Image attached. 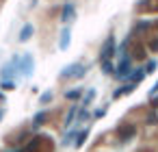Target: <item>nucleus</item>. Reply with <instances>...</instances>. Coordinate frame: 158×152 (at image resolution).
<instances>
[{
  "label": "nucleus",
  "mask_w": 158,
  "mask_h": 152,
  "mask_svg": "<svg viewBox=\"0 0 158 152\" xmlns=\"http://www.w3.org/2000/svg\"><path fill=\"white\" fill-rule=\"evenodd\" d=\"M85 74H87V65H82V63H69V65L63 67L61 78H67V80H80Z\"/></svg>",
  "instance_id": "1"
},
{
  "label": "nucleus",
  "mask_w": 158,
  "mask_h": 152,
  "mask_svg": "<svg viewBox=\"0 0 158 152\" xmlns=\"http://www.w3.org/2000/svg\"><path fill=\"white\" fill-rule=\"evenodd\" d=\"M117 41H115V35H108L106 41L102 44V50H100V63L104 61H113V57L117 54Z\"/></svg>",
  "instance_id": "2"
},
{
  "label": "nucleus",
  "mask_w": 158,
  "mask_h": 152,
  "mask_svg": "<svg viewBox=\"0 0 158 152\" xmlns=\"http://www.w3.org/2000/svg\"><path fill=\"white\" fill-rule=\"evenodd\" d=\"M18 70H20L22 78H28V76L35 72V59H33V54H31V52H26V54L20 59V65H18Z\"/></svg>",
  "instance_id": "3"
},
{
  "label": "nucleus",
  "mask_w": 158,
  "mask_h": 152,
  "mask_svg": "<svg viewBox=\"0 0 158 152\" xmlns=\"http://www.w3.org/2000/svg\"><path fill=\"white\" fill-rule=\"evenodd\" d=\"M74 20H76V7H74V2H65V5H63V11H61V22H63V26H72Z\"/></svg>",
  "instance_id": "4"
},
{
  "label": "nucleus",
  "mask_w": 158,
  "mask_h": 152,
  "mask_svg": "<svg viewBox=\"0 0 158 152\" xmlns=\"http://www.w3.org/2000/svg\"><path fill=\"white\" fill-rule=\"evenodd\" d=\"M72 44V26L61 28V39H59V50H67Z\"/></svg>",
  "instance_id": "5"
},
{
  "label": "nucleus",
  "mask_w": 158,
  "mask_h": 152,
  "mask_svg": "<svg viewBox=\"0 0 158 152\" xmlns=\"http://www.w3.org/2000/svg\"><path fill=\"white\" fill-rule=\"evenodd\" d=\"M134 132H136V128H134L132 124H126V126L119 128V139H121V141H130V139L134 137Z\"/></svg>",
  "instance_id": "6"
},
{
  "label": "nucleus",
  "mask_w": 158,
  "mask_h": 152,
  "mask_svg": "<svg viewBox=\"0 0 158 152\" xmlns=\"http://www.w3.org/2000/svg\"><path fill=\"white\" fill-rule=\"evenodd\" d=\"M33 33H35V26H33V24H24V26L20 28V37H18V39H20L22 44H26V41L33 37Z\"/></svg>",
  "instance_id": "7"
},
{
  "label": "nucleus",
  "mask_w": 158,
  "mask_h": 152,
  "mask_svg": "<svg viewBox=\"0 0 158 152\" xmlns=\"http://www.w3.org/2000/svg\"><path fill=\"white\" fill-rule=\"evenodd\" d=\"M134 89H136V85H134V83H128V85H123V87H119V89L113 91V100H117V98H121V96H126V93H132Z\"/></svg>",
  "instance_id": "8"
},
{
  "label": "nucleus",
  "mask_w": 158,
  "mask_h": 152,
  "mask_svg": "<svg viewBox=\"0 0 158 152\" xmlns=\"http://www.w3.org/2000/svg\"><path fill=\"white\" fill-rule=\"evenodd\" d=\"M147 76V72H145V67H136L132 74H130V83H134V85H139V83H143V78Z\"/></svg>",
  "instance_id": "9"
},
{
  "label": "nucleus",
  "mask_w": 158,
  "mask_h": 152,
  "mask_svg": "<svg viewBox=\"0 0 158 152\" xmlns=\"http://www.w3.org/2000/svg\"><path fill=\"white\" fill-rule=\"evenodd\" d=\"M78 113H80V109H78V106L74 104V106L69 109V113H67V117H65V128H67V126H72V124H74V122L78 119Z\"/></svg>",
  "instance_id": "10"
},
{
  "label": "nucleus",
  "mask_w": 158,
  "mask_h": 152,
  "mask_svg": "<svg viewBox=\"0 0 158 152\" xmlns=\"http://www.w3.org/2000/svg\"><path fill=\"white\" fill-rule=\"evenodd\" d=\"M102 65V72L106 74V76H115V70H117V65L113 63V61H104V63H100Z\"/></svg>",
  "instance_id": "11"
},
{
  "label": "nucleus",
  "mask_w": 158,
  "mask_h": 152,
  "mask_svg": "<svg viewBox=\"0 0 158 152\" xmlns=\"http://www.w3.org/2000/svg\"><path fill=\"white\" fill-rule=\"evenodd\" d=\"M93 98H95V89H89V91H87V93L82 96V106L87 109V106H89V104L93 102Z\"/></svg>",
  "instance_id": "12"
},
{
  "label": "nucleus",
  "mask_w": 158,
  "mask_h": 152,
  "mask_svg": "<svg viewBox=\"0 0 158 152\" xmlns=\"http://www.w3.org/2000/svg\"><path fill=\"white\" fill-rule=\"evenodd\" d=\"M87 137H89V130H87V128H85V130H80V132H78V137H76V143H74V145H76V148H80V145L87 141Z\"/></svg>",
  "instance_id": "13"
},
{
  "label": "nucleus",
  "mask_w": 158,
  "mask_h": 152,
  "mask_svg": "<svg viewBox=\"0 0 158 152\" xmlns=\"http://www.w3.org/2000/svg\"><path fill=\"white\" fill-rule=\"evenodd\" d=\"M143 67H145V72H147V74H154V72H156V67H158V61H156V59H149Z\"/></svg>",
  "instance_id": "14"
},
{
  "label": "nucleus",
  "mask_w": 158,
  "mask_h": 152,
  "mask_svg": "<svg viewBox=\"0 0 158 152\" xmlns=\"http://www.w3.org/2000/svg\"><path fill=\"white\" fill-rule=\"evenodd\" d=\"M0 87H2L5 91H13L18 85H15V78H13V80H0Z\"/></svg>",
  "instance_id": "15"
},
{
  "label": "nucleus",
  "mask_w": 158,
  "mask_h": 152,
  "mask_svg": "<svg viewBox=\"0 0 158 152\" xmlns=\"http://www.w3.org/2000/svg\"><path fill=\"white\" fill-rule=\"evenodd\" d=\"M80 96H82V89H80V87H78V89H72V91H67V93H65V98H67V100H78Z\"/></svg>",
  "instance_id": "16"
},
{
  "label": "nucleus",
  "mask_w": 158,
  "mask_h": 152,
  "mask_svg": "<svg viewBox=\"0 0 158 152\" xmlns=\"http://www.w3.org/2000/svg\"><path fill=\"white\" fill-rule=\"evenodd\" d=\"M44 122H46V111H39V113L33 117V124H35V126H41Z\"/></svg>",
  "instance_id": "17"
},
{
  "label": "nucleus",
  "mask_w": 158,
  "mask_h": 152,
  "mask_svg": "<svg viewBox=\"0 0 158 152\" xmlns=\"http://www.w3.org/2000/svg\"><path fill=\"white\" fill-rule=\"evenodd\" d=\"M74 137H78V130H69L67 135H65V139H63V145H69L72 141H74ZM76 143V141H74Z\"/></svg>",
  "instance_id": "18"
},
{
  "label": "nucleus",
  "mask_w": 158,
  "mask_h": 152,
  "mask_svg": "<svg viewBox=\"0 0 158 152\" xmlns=\"http://www.w3.org/2000/svg\"><path fill=\"white\" fill-rule=\"evenodd\" d=\"M48 102H52V91H44L39 96V104H48Z\"/></svg>",
  "instance_id": "19"
},
{
  "label": "nucleus",
  "mask_w": 158,
  "mask_h": 152,
  "mask_svg": "<svg viewBox=\"0 0 158 152\" xmlns=\"http://www.w3.org/2000/svg\"><path fill=\"white\" fill-rule=\"evenodd\" d=\"M149 26H152V22H145V20H143V22H139V24L134 26V33H143V31L149 28Z\"/></svg>",
  "instance_id": "20"
},
{
  "label": "nucleus",
  "mask_w": 158,
  "mask_h": 152,
  "mask_svg": "<svg viewBox=\"0 0 158 152\" xmlns=\"http://www.w3.org/2000/svg\"><path fill=\"white\" fill-rule=\"evenodd\" d=\"M85 119H89V111L82 106V109H80V113H78V122H85Z\"/></svg>",
  "instance_id": "21"
},
{
  "label": "nucleus",
  "mask_w": 158,
  "mask_h": 152,
  "mask_svg": "<svg viewBox=\"0 0 158 152\" xmlns=\"http://www.w3.org/2000/svg\"><path fill=\"white\" fill-rule=\"evenodd\" d=\"M147 48H149L152 52H158V37H156V39H152V41L147 44Z\"/></svg>",
  "instance_id": "22"
},
{
  "label": "nucleus",
  "mask_w": 158,
  "mask_h": 152,
  "mask_svg": "<svg viewBox=\"0 0 158 152\" xmlns=\"http://www.w3.org/2000/svg\"><path fill=\"white\" fill-rule=\"evenodd\" d=\"M104 115H106V106H102V109H98V111L93 113V117H95V119H100V117H104Z\"/></svg>",
  "instance_id": "23"
},
{
  "label": "nucleus",
  "mask_w": 158,
  "mask_h": 152,
  "mask_svg": "<svg viewBox=\"0 0 158 152\" xmlns=\"http://www.w3.org/2000/svg\"><path fill=\"white\" fill-rule=\"evenodd\" d=\"M156 93H158V80H156V85H154V87H152V89H149V96H152V98H154V96H156Z\"/></svg>",
  "instance_id": "24"
},
{
  "label": "nucleus",
  "mask_w": 158,
  "mask_h": 152,
  "mask_svg": "<svg viewBox=\"0 0 158 152\" xmlns=\"http://www.w3.org/2000/svg\"><path fill=\"white\" fill-rule=\"evenodd\" d=\"M5 117V109H0V119H2Z\"/></svg>",
  "instance_id": "25"
},
{
  "label": "nucleus",
  "mask_w": 158,
  "mask_h": 152,
  "mask_svg": "<svg viewBox=\"0 0 158 152\" xmlns=\"http://www.w3.org/2000/svg\"><path fill=\"white\" fill-rule=\"evenodd\" d=\"M152 106H158V98H156V100H154V102H152Z\"/></svg>",
  "instance_id": "26"
},
{
  "label": "nucleus",
  "mask_w": 158,
  "mask_h": 152,
  "mask_svg": "<svg viewBox=\"0 0 158 152\" xmlns=\"http://www.w3.org/2000/svg\"><path fill=\"white\" fill-rule=\"evenodd\" d=\"M0 100H5V93H2V91H0Z\"/></svg>",
  "instance_id": "27"
},
{
  "label": "nucleus",
  "mask_w": 158,
  "mask_h": 152,
  "mask_svg": "<svg viewBox=\"0 0 158 152\" xmlns=\"http://www.w3.org/2000/svg\"><path fill=\"white\" fill-rule=\"evenodd\" d=\"M18 152H22V150H18Z\"/></svg>",
  "instance_id": "28"
}]
</instances>
